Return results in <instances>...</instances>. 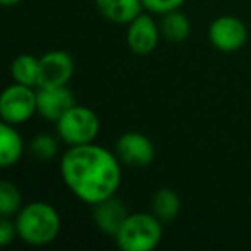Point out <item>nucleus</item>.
I'll use <instances>...</instances> for the list:
<instances>
[{"label": "nucleus", "mask_w": 251, "mask_h": 251, "mask_svg": "<svg viewBox=\"0 0 251 251\" xmlns=\"http://www.w3.org/2000/svg\"><path fill=\"white\" fill-rule=\"evenodd\" d=\"M158 26H160L162 36L171 43L184 42L191 33V23H189L188 16L181 12V9L162 16V21Z\"/></svg>", "instance_id": "14"}, {"label": "nucleus", "mask_w": 251, "mask_h": 251, "mask_svg": "<svg viewBox=\"0 0 251 251\" xmlns=\"http://www.w3.org/2000/svg\"><path fill=\"white\" fill-rule=\"evenodd\" d=\"M60 176L77 200L95 206L117 193L122 181L121 160L95 143L69 147L60 158Z\"/></svg>", "instance_id": "1"}, {"label": "nucleus", "mask_w": 251, "mask_h": 251, "mask_svg": "<svg viewBox=\"0 0 251 251\" xmlns=\"http://www.w3.org/2000/svg\"><path fill=\"white\" fill-rule=\"evenodd\" d=\"M18 236V227L12 222L11 217H2L0 219V246H9Z\"/></svg>", "instance_id": "20"}, {"label": "nucleus", "mask_w": 251, "mask_h": 251, "mask_svg": "<svg viewBox=\"0 0 251 251\" xmlns=\"http://www.w3.org/2000/svg\"><path fill=\"white\" fill-rule=\"evenodd\" d=\"M57 133L69 147L93 143L100 133V119L91 108L73 105L57 121Z\"/></svg>", "instance_id": "4"}, {"label": "nucleus", "mask_w": 251, "mask_h": 251, "mask_svg": "<svg viewBox=\"0 0 251 251\" xmlns=\"http://www.w3.org/2000/svg\"><path fill=\"white\" fill-rule=\"evenodd\" d=\"M160 26L147 14H140L136 19L127 25V45L131 52L136 55H148L151 53L158 45L160 40Z\"/></svg>", "instance_id": "9"}, {"label": "nucleus", "mask_w": 251, "mask_h": 251, "mask_svg": "<svg viewBox=\"0 0 251 251\" xmlns=\"http://www.w3.org/2000/svg\"><path fill=\"white\" fill-rule=\"evenodd\" d=\"M210 43L220 52H237L248 42V28L239 18L220 16L213 19L208 29Z\"/></svg>", "instance_id": "6"}, {"label": "nucleus", "mask_w": 251, "mask_h": 251, "mask_svg": "<svg viewBox=\"0 0 251 251\" xmlns=\"http://www.w3.org/2000/svg\"><path fill=\"white\" fill-rule=\"evenodd\" d=\"M29 153L35 160L49 162L57 155V141L49 134H38L29 143Z\"/></svg>", "instance_id": "18"}, {"label": "nucleus", "mask_w": 251, "mask_h": 251, "mask_svg": "<svg viewBox=\"0 0 251 251\" xmlns=\"http://www.w3.org/2000/svg\"><path fill=\"white\" fill-rule=\"evenodd\" d=\"M164 236V222L153 213H129L119 232L115 243L122 251H153Z\"/></svg>", "instance_id": "3"}, {"label": "nucleus", "mask_w": 251, "mask_h": 251, "mask_svg": "<svg viewBox=\"0 0 251 251\" xmlns=\"http://www.w3.org/2000/svg\"><path fill=\"white\" fill-rule=\"evenodd\" d=\"M11 76L14 83L26 86H38L40 77V59L29 53L18 55L11 64Z\"/></svg>", "instance_id": "15"}, {"label": "nucleus", "mask_w": 251, "mask_h": 251, "mask_svg": "<svg viewBox=\"0 0 251 251\" xmlns=\"http://www.w3.org/2000/svg\"><path fill=\"white\" fill-rule=\"evenodd\" d=\"M21 193L11 181H2L0 184V215L16 217L21 210Z\"/></svg>", "instance_id": "17"}, {"label": "nucleus", "mask_w": 251, "mask_h": 251, "mask_svg": "<svg viewBox=\"0 0 251 251\" xmlns=\"http://www.w3.org/2000/svg\"><path fill=\"white\" fill-rule=\"evenodd\" d=\"M23 0H0V4L4 5V7H12V5H18Z\"/></svg>", "instance_id": "21"}, {"label": "nucleus", "mask_w": 251, "mask_h": 251, "mask_svg": "<svg viewBox=\"0 0 251 251\" xmlns=\"http://www.w3.org/2000/svg\"><path fill=\"white\" fill-rule=\"evenodd\" d=\"M25 151L21 134L18 133L12 124L2 122L0 124V165L2 167H11L18 164Z\"/></svg>", "instance_id": "13"}, {"label": "nucleus", "mask_w": 251, "mask_h": 251, "mask_svg": "<svg viewBox=\"0 0 251 251\" xmlns=\"http://www.w3.org/2000/svg\"><path fill=\"white\" fill-rule=\"evenodd\" d=\"M115 155L126 165L143 169L153 162L155 148L153 143L141 133H126L115 143Z\"/></svg>", "instance_id": "7"}, {"label": "nucleus", "mask_w": 251, "mask_h": 251, "mask_svg": "<svg viewBox=\"0 0 251 251\" xmlns=\"http://www.w3.org/2000/svg\"><path fill=\"white\" fill-rule=\"evenodd\" d=\"M97 9L107 21L115 25H129L141 14V0H95Z\"/></svg>", "instance_id": "12"}, {"label": "nucleus", "mask_w": 251, "mask_h": 251, "mask_svg": "<svg viewBox=\"0 0 251 251\" xmlns=\"http://www.w3.org/2000/svg\"><path fill=\"white\" fill-rule=\"evenodd\" d=\"M74 74V60L67 52L52 50L40 59L38 88L67 86Z\"/></svg>", "instance_id": "8"}, {"label": "nucleus", "mask_w": 251, "mask_h": 251, "mask_svg": "<svg viewBox=\"0 0 251 251\" xmlns=\"http://www.w3.org/2000/svg\"><path fill=\"white\" fill-rule=\"evenodd\" d=\"M38 112V93L33 86L14 83L7 86L0 97L2 122L18 126L29 121Z\"/></svg>", "instance_id": "5"}, {"label": "nucleus", "mask_w": 251, "mask_h": 251, "mask_svg": "<svg viewBox=\"0 0 251 251\" xmlns=\"http://www.w3.org/2000/svg\"><path fill=\"white\" fill-rule=\"evenodd\" d=\"M127 208L126 205L117 200L115 196L103 200L98 205H95L93 210V220L97 224V227L107 236H114L119 232V229L122 227L124 220L127 219Z\"/></svg>", "instance_id": "11"}, {"label": "nucleus", "mask_w": 251, "mask_h": 251, "mask_svg": "<svg viewBox=\"0 0 251 251\" xmlns=\"http://www.w3.org/2000/svg\"><path fill=\"white\" fill-rule=\"evenodd\" d=\"M38 114L47 121L57 122L74 103V95L67 86H47L38 91Z\"/></svg>", "instance_id": "10"}, {"label": "nucleus", "mask_w": 251, "mask_h": 251, "mask_svg": "<svg viewBox=\"0 0 251 251\" xmlns=\"http://www.w3.org/2000/svg\"><path fill=\"white\" fill-rule=\"evenodd\" d=\"M18 236L29 246H47L57 239L62 220L55 206L45 201H33L16 215Z\"/></svg>", "instance_id": "2"}, {"label": "nucleus", "mask_w": 251, "mask_h": 251, "mask_svg": "<svg viewBox=\"0 0 251 251\" xmlns=\"http://www.w3.org/2000/svg\"><path fill=\"white\" fill-rule=\"evenodd\" d=\"M151 208H153V215H157L162 222L167 224L172 222L179 215L181 200H179V195L174 189L162 188L155 193L153 200H151Z\"/></svg>", "instance_id": "16"}, {"label": "nucleus", "mask_w": 251, "mask_h": 251, "mask_svg": "<svg viewBox=\"0 0 251 251\" xmlns=\"http://www.w3.org/2000/svg\"><path fill=\"white\" fill-rule=\"evenodd\" d=\"M186 0H141V4L147 11L153 12V14H167V12L177 11L184 5Z\"/></svg>", "instance_id": "19"}]
</instances>
